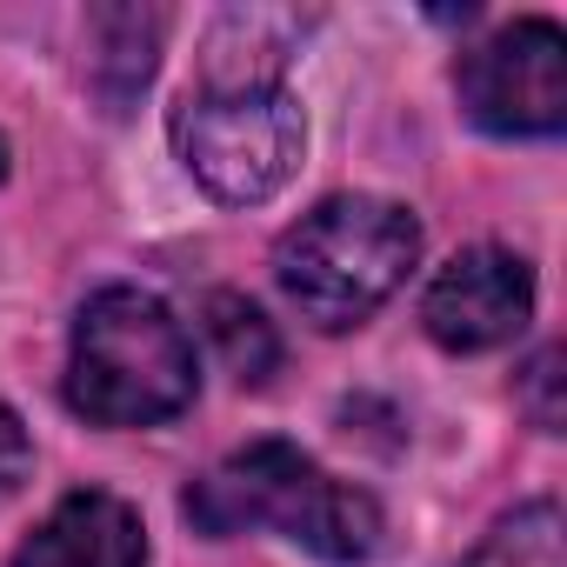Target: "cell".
I'll use <instances>...</instances> for the list:
<instances>
[{
  "instance_id": "obj_1",
  "label": "cell",
  "mask_w": 567,
  "mask_h": 567,
  "mask_svg": "<svg viewBox=\"0 0 567 567\" xmlns=\"http://www.w3.org/2000/svg\"><path fill=\"white\" fill-rule=\"evenodd\" d=\"M181 507L214 540L247 534V527H280L288 540H301L308 554H321L334 567H354L381 547L374 494L334 481L321 461H308L288 441H254V447L227 454L181 494Z\"/></svg>"
},
{
  "instance_id": "obj_2",
  "label": "cell",
  "mask_w": 567,
  "mask_h": 567,
  "mask_svg": "<svg viewBox=\"0 0 567 567\" xmlns=\"http://www.w3.org/2000/svg\"><path fill=\"white\" fill-rule=\"evenodd\" d=\"M194 341L147 288H101L74 321L68 408L94 427H154L194 401Z\"/></svg>"
},
{
  "instance_id": "obj_3",
  "label": "cell",
  "mask_w": 567,
  "mask_h": 567,
  "mask_svg": "<svg viewBox=\"0 0 567 567\" xmlns=\"http://www.w3.org/2000/svg\"><path fill=\"white\" fill-rule=\"evenodd\" d=\"M421 260V227L381 194H334L274 247V280L315 328H361Z\"/></svg>"
},
{
  "instance_id": "obj_4",
  "label": "cell",
  "mask_w": 567,
  "mask_h": 567,
  "mask_svg": "<svg viewBox=\"0 0 567 567\" xmlns=\"http://www.w3.org/2000/svg\"><path fill=\"white\" fill-rule=\"evenodd\" d=\"M308 121L288 87H194L174 107V154L220 207H260L295 181Z\"/></svg>"
},
{
  "instance_id": "obj_5",
  "label": "cell",
  "mask_w": 567,
  "mask_h": 567,
  "mask_svg": "<svg viewBox=\"0 0 567 567\" xmlns=\"http://www.w3.org/2000/svg\"><path fill=\"white\" fill-rule=\"evenodd\" d=\"M461 107L501 141H540L567 127V34L554 21H514L461 54Z\"/></svg>"
},
{
  "instance_id": "obj_6",
  "label": "cell",
  "mask_w": 567,
  "mask_h": 567,
  "mask_svg": "<svg viewBox=\"0 0 567 567\" xmlns=\"http://www.w3.org/2000/svg\"><path fill=\"white\" fill-rule=\"evenodd\" d=\"M534 315V267L507 247H467L454 254L421 295V321L447 354L501 348Z\"/></svg>"
},
{
  "instance_id": "obj_7",
  "label": "cell",
  "mask_w": 567,
  "mask_h": 567,
  "mask_svg": "<svg viewBox=\"0 0 567 567\" xmlns=\"http://www.w3.org/2000/svg\"><path fill=\"white\" fill-rule=\"evenodd\" d=\"M14 567H147V527L121 494H68L14 554Z\"/></svg>"
},
{
  "instance_id": "obj_8",
  "label": "cell",
  "mask_w": 567,
  "mask_h": 567,
  "mask_svg": "<svg viewBox=\"0 0 567 567\" xmlns=\"http://www.w3.org/2000/svg\"><path fill=\"white\" fill-rule=\"evenodd\" d=\"M295 34H301L295 14H267V8L220 14V28L207 34L200 87H280V61H288Z\"/></svg>"
},
{
  "instance_id": "obj_9",
  "label": "cell",
  "mask_w": 567,
  "mask_h": 567,
  "mask_svg": "<svg viewBox=\"0 0 567 567\" xmlns=\"http://www.w3.org/2000/svg\"><path fill=\"white\" fill-rule=\"evenodd\" d=\"M154 54H161V14L154 8H107L94 14V94L107 101V114H127L141 101V87L154 81Z\"/></svg>"
},
{
  "instance_id": "obj_10",
  "label": "cell",
  "mask_w": 567,
  "mask_h": 567,
  "mask_svg": "<svg viewBox=\"0 0 567 567\" xmlns=\"http://www.w3.org/2000/svg\"><path fill=\"white\" fill-rule=\"evenodd\" d=\"M207 341L240 388H260L280 368V334L247 295H207Z\"/></svg>"
},
{
  "instance_id": "obj_11",
  "label": "cell",
  "mask_w": 567,
  "mask_h": 567,
  "mask_svg": "<svg viewBox=\"0 0 567 567\" xmlns=\"http://www.w3.org/2000/svg\"><path fill=\"white\" fill-rule=\"evenodd\" d=\"M467 567H567V527L554 501H527L514 507L474 554Z\"/></svg>"
},
{
  "instance_id": "obj_12",
  "label": "cell",
  "mask_w": 567,
  "mask_h": 567,
  "mask_svg": "<svg viewBox=\"0 0 567 567\" xmlns=\"http://www.w3.org/2000/svg\"><path fill=\"white\" fill-rule=\"evenodd\" d=\"M560 348H540L534 361H527V374H520V408H527V421L540 427V434H560V421H567V408H560Z\"/></svg>"
},
{
  "instance_id": "obj_13",
  "label": "cell",
  "mask_w": 567,
  "mask_h": 567,
  "mask_svg": "<svg viewBox=\"0 0 567 567\" xmlns=\"http://www.w3.org/2000/svg\"><path fill=\"white\" fill-rule=\"evenodd\" d=\"M28 467H34V441H28L21 414H14L8 401H0V501H8V494H21Z\"/></svg>"
},
{
  "instance_id": "obj_14",
  "label": "cell",
  "mask_w": 567,
  "mask_h": 567,
  "mask_svg": "<svg viewBox=\"0 0 567 567\" xmlns=\"http://www.w3.org/2000/svg\"><path fill=\"white\" fill-rule=\"evenodd\" d=\"M0 174H8V141H0Z\"/></svg>"
}]
</instances>
